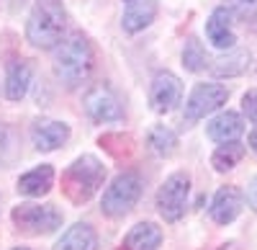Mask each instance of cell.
<instances>
[{
	"mask_svg": "<svg viewBox=\"0 0 257 250\" xmlns=\"http://www.w3.org/2000/svg\"><path fill=\"white\" fill-rule=\"evenodd\" d=\"M93 70V49L90 41L82 34H72L64 41H59L54 49V75L64 82L67 88L80 86L82 80H88Z\"/></svg>",
	"mask_w": 257,
	"mask_h": 250,
	"instance_id": "1",
	"label": "cell"
},
{
	"mask_svg": "<svg viewBox=\"0 0 257 250\" xmlns=\"http://www.w3.org/2000/svg\"><path fill=\"white\" fill-rule=\"evenodd\" d=\"M64 29H67V11L62 0H36L26 24V36L31 44L39 49H52L62 41Z\"/></svg>",
	"mask_w": 257,
	"mask_h": 250,
	"instance_id": "2",
	"label": "cell"
},
{
	"mask_svg": "<svg viewBox=\"0 0 257 250\" xmlns=\"http://www.w3.org/2000/svg\"><path fill=\"white\" fill-rule=\"evenodd\" d=\"M103 181H105L103 162L98 157H93V155H82L62 176L64 196H67L72 204H85V201H90L98 194Z\"/></svg>",
	"mask_w": 257,
	"mask_h": 250,
	"instance_id": "3",
	"label": "cell"
},
{
	"mask_svg": "<svg viewBox=\"0 0 257 250\" xmlns=\"http://www.w3.org/2000/svg\"><path fill=\"white\" fill-rule=\"evenodd\" d=\"M139 196H142V178H139V173H121L108 189H105L100 209H103L105 217H111V219L126 217L128 212L134 209V204L139 201Z\"/></svg>",
	"mask_w": 257,
	"mask_h": 250,
	"instance_id": "4",
	"label": "cell"
},
{
	"mask_svg": "<svg viewBox=\"0 0 257 250\" xmlns=\"http://www.w3.org/2000/svg\"><path fill=\"white\" fill-rule=\"evenodd\" d=\"M13 224L29 235H52L62 227V214L52 204H21L11 214Z\"/></svg>",
	"mask_w": 257,
	"mask_h": 250,
	"instance_id": "5",
	"label": "cell"
},
{
	"mask_svg": "<svg viewBox=\"0 0 257 250\" xmlns=\"http://www.w3.org/2000/svg\"><path fill=\"white\" fill-rule=\"evenodd\" d=\"M190 196V176L188 173H173L157 191V212L167 222H178L185 214Z\"/></svg>",
	"mask_w": 257,
	"mask_h": 250,
	"instance_id": "6",
	"label": "cell"
},
{
	"mask_svg": "<svg viewBox=\"0 0 257 250\" xmlns=\"http://www.w3.org/2000/svg\"><path fill=\"white\" fill-rule=\"evenodd\" d=\"M229 98V91L219 82H201L193 88V93L188 96L185 103V119L188 121H198L203 116H208L211 111H216L219 106H224Z\"/></svg>",
	"mask_w": 257,
	"mask_h": 250,
	"instance_id": "7",
	"label": "cell"
},
{
	"mask_svg": "<svg viewBox=\"0 0 257 250\" xmlns=\"http://www.w3.org/2000/svg\"><path fill=\"white\" fill-rule=\"evenodd\" d=\"M85 111L90 114V119L103 121V124L105 121H118L123 116L118 96L113 93L111 86H105V82H98V86H93L85 93Z\"/></svg>",
	"mask_w": 257,
	"mask_h": 250,
	"instance_id": "8",
	"label": "cell"
},
{
	"mask_svg": "<svg viewBox=\"0 0 257 250\" xmlns=\"http://www.w3.org/2000/svg\"><path fill=\"white\" fill-rule=\"evenodd\" d=\"M183 98V86L178 75L173 72H157L152 86H149V103H152V109L157 114H170Z\"/></svg>",
	"mask_w": 257,
	"mask_h": 250,
	"instance_id": "9",
	"label": "cell"
},
{
	"mask_svg": "<svg viewBox=\"0 0 257 250\" xmlns=\"http://www.w3.org/2000/svg\"><path fill=\"white\" fill-rule=\"evenodd\" d=\"M70 139V127L64 121H52V119H39L31 127V142L39 152H52L59 150L64 142Z\"/></svg>",
	"mask_w": 257,
	"mask_h": 250,
	"instance_id": "10",
	"label": "cell"
},
{
	"mask_svg": "<svg viewBox=\"0 0 257 250\" xmlns=\"http://www.w3.org/2000/svg\"><path fill=\"white\" fill-rule=\"evenodd\" d=\"M242 206H244L242 191L237 189V186H224V189L216 191V196H213V201H211V217H213L216 224H231L239 217Z\"/></svg>",
	"mask_w": 257,
	"mask_h": 250,
	"instance_id": "11",
	"label": "cell"
},
{
	"mask_svg": "<svg viewBox=\"0 0 257 250\" xmlns=\"http://www.w3.org/2000/svg\"><path fill=\"white\" fill-rule=\"evenodd\" d=\"M206 36L211 39V44L219 47V49L234 47L237 36H234V31H231V13L224 6H219L211 13V18L206 21Z\"/></svg>",
	"mask_w": 257,
	"mask_h": 250,
	"instance_id": "12",
	"label": "cell"
},
{
	"mask_svg": "<svg viewBox=\"0 0 257 250\" xmlns=\"http://www.w3.org/2000/svg\"><path fill=\"white\" fill-rule=\"evenodd\" d=\"M155 16H157V0H132L123 11L121 26L126 34H137L152 24Z\"/></svg>",
	"mask_w": 257,
	"mask_h": 250,
	"instance_id": "13",
	"label": "cell"
},
{
	"mask_svg": "<svg viewBox=\"0 0 257 250\" xmlns=\"http://www.w3.org/2000/svg\"><path fill=\"white\" fill-rule=\"evenodd\" d=\"M31 75H34V70H31V65L26 59L11 62L8 70H6V98L8 101L24 98L29 93V88H31Z\"/></svg>",
	"mask_w": 257,
	"mask_h": 250,
	"instance_id": "14",
	"label": "cell"
},
{
	"mask_svg": "<svg viewBox=\"0 0 257 250\" xmlns=\"http://www.w3.org/2000/svg\"><path fill=\"white\" fill-rule=\"evenodd\" d=\"M52 186H54V168L52 165H39V168H34L26 176L18 178V191L24 196H31V199L49 194Z\"/></svg>",
	"mask_w": 257,
	"mask_h": 250,
	"instance_id": "15",
	"label": "cell"
},
{
	"mask_svg": "<svg viewBox=\"0 0 257 250\" xmlns=\"http://www.w3.org/2000/svg\"><path fill=\"white\" fill-rule=\"evenodd\" d=\"M54 250H98V235L90 224L77 222L62 235Z\"/></svg>",
	"mask_w": 257,
	"mask_h": 250,
	"instance_id": "16",
	"label": "cell"
},
{
	"mask_svg": "<svg viewBox=\"0 0 257 250\" xmlns=\"http://www.w3.org/2000/svg\"><path fill=\"white\" fill-rule=\"evenodd\" d=\"M162 242V230L155 222H139L137 227H132L123 240L126 250H157Z\"/></svg>",
	"mask_w": 257,
	"mask_h": 250,
	"instance_id": "17",
	"label": "cell"
},
{
	"mask_svg": "<svg viewBox=\"0 0 257 250\" xmlns=\"http://www.w3.org/2000/svg\"><path fill=\"white\" fill-rule=\"evenodd\" d=\"M242 132H244V124H242V116L237 111H224L208 124V137L213 142H221V144L239 139Z\"/></svg>",
	"mask_w": 257,
	"mask_h": 250,
	"instance_id": "18",
	"label": "cell"
},
{
	"mask_svg": "<svg viewBox=\"0 0 257 250\" xmlns=\"http://www.w3.org/2000/svg\"><path fill=\"white\" fill-rule=\"evenodd\" d=\"M249 67V52L247 49H234L224 57H219L211 65V72L216 77H237Z\"/></svg>",
	"mask_w": 257,
	"mask_h": 250,
	"instance_id": "19",
	"label": "cell"
},
{
	"mask_svg": "<svg viewBox=\"0 0 257 250\" xmlns=\"http://www.w3.org/2000/svg\"><path fill=\"white\" fill-rule=\"evenodd\" d=\"M242 157H244V147H242L237 139H234V142L219 144V150L213 152V157H211V165H213L219 173H226V171L234 168V165H239Z\"/></svg>",
	"mask_w": 257,
	"mask_h": 250,
	"instance_id": "20",
	"label": "cell"
},
{
	"mask_svg": "<svg viewBox=\"0 0 257 250\" xmlns=\"http://www.w3.org/2000/svg\"><path fill=\"white\" fill-rule=\"evenodd\" d=\"M183 65H185V70H190V72H201V70H206V65H208V54H206V49L201 47V41H198V39H188V41H185V49H183Z\"/></svg>",
	"mask_w": 257,
	"mask_h": 250,
	"instance_id": "21",
	"label": "cell"
},
{
	"mask_svg": "<svg viewBox=\"0 0 257 250\" xmlns=\"http://www.w3.org/2000/svg\"><path fill=\"white\" fill-rule=\"evenodd\" d=\"M149 144H152V150L162 157L167 155H173L175 152V144H178V137L173 129H167V127H155L152 132H149Z\"/></svg>",
	"mask_w": 257,
	"mask_h": 250,
	"instance_id": "22",
	"label": "cell"
},
{
	"mask_svg": "<svg viewBox=\"0 0 257 250\" xmlns=\"http://www.w3.org/2000/svg\"><path fill=\"white\" fill-rule=\"evenodd\" d=\"M224 8L231 13V18L247 21V18H252L257 13V0H226Z\"/></svg>",
	"mask_w": 257,
	"mask_h": 250,
	"instance_id": "23",
	"label": "cell"
},
{
	"mask_svg": "<svg viewBox=\"0 0 257 250\" xmlns=\"http://www.w3.org/2000/svg\"><path fill=\"white\" fill-rule=\"evenodd\" d=\"M16 144H13V134L6 124H0V165H8L13 160Z\"/></svg>",
	"mask_w": 257,
	"mask_h": 250,
	"instance_id": "24",
	"label": "cell"
},
{
	"mask_svg": "<svg viewBox=\"0 0 257 250\" xmlns=\"http://www.w3.org/2000/svg\"><path fill=\"white\" fill-rule=\"evenodd\" d=\"M242 109L249 121H257V91H247L242 98Z\"/></svg>",
	"mask_w": 257,
	"mask_h": 250,
	"instance_id": "25",
	"label": "cell"
},
{
	"mask_svg": "<svg viewBox=\"0 0 257 250\" xmlns=\"http://www.w3.org/2000/svg\"><path fill=\"white\" fill-rule=\"evenodd\" d=\"M247 201H249V206L257 212V178L252 181V186H249V194H247Z\"/></svg>",
	"mask_w": 257,
	"mask_h": 250,
	"instance_id": "26",
	"label": "cell"
},
{
	"mask_svg": "<svg viewBox=\"0 0 257 250\" xmlns=\"http://www.w3.org/2000/svg\"><path fill=\"white\" fill-rule=\"evenodd\" d=\"M249 147H252V150L257 152V129H254V132L249 134Z\"/></svg>",
	"mask_w": 257,
	"mask_h": 250,
	"instance_id": "27",
	"label": "cell"
},
{
	"mask_svg": "<svg viewBox=\"0 0 257 250\" xmlns=\"http://www.w3.org/2000/svg\"><path fill=\"white\" fill-rule=\"evenodd\" d=\"M13 250H29V247H13Z\"/></svg>",
	"mask_w": 257,
	"mask_h": 250,
	"instance_id": "28",
	"label": "cell"
},
{
	"mask_svg": "<svg viewBox=\"0 0 257 250\" xmlns=\"http://www.w3.org/2000/svg\"><path fill=\"white\" fill-rule=\"evenodd\" d=\"M126 3H132V0H126Z\"/></svg>",
	"mask_w": 257,
	"mask_h": 250,
	"instance_id": "29",
	"label": "cell"
}]
</instances>
